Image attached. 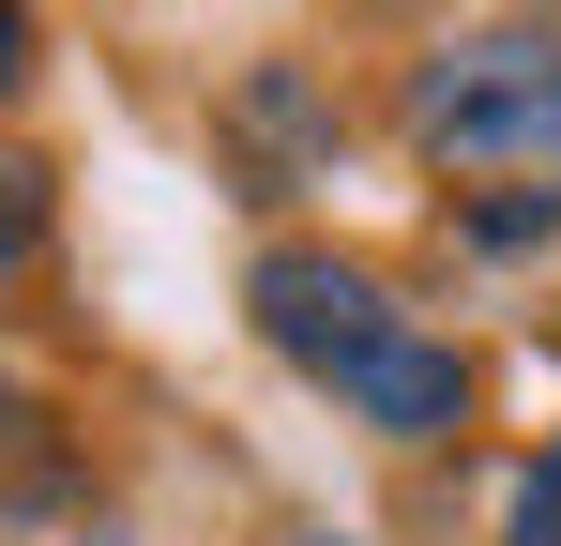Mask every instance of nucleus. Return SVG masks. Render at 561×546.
I'll list each match as a JSON object with an SVG mask.
<instances>
[{"label":"nucleus","mask_w":561,"mask_h":546,"mask_svg":"<svg viewBox=\"0 0 561 546\" xmlns=\"http://www.w3.org/2000/svg\"><path fill=\"white\" fill-rule=\"evenodd\" d=\"M31 243H46V168H31V152H0V273L31 259Z\"/></svg>","instance_id":"7ed1b4c3"},{"label":"nucleus","mask_w":561,"mask_h":546,"mask_svg":"<svg viewBox=\"0 0 561 546\" xmlns=\"http://www.w3.org/2000/svg\"><path fill=\"white\" fill-rule=\"evenodd\" d=\"M547 228H561V182H547V197H485V213H470V243H547Z\"/></svg>","instance_id":"423d86ee"},{"label":"nucleus","mask_w":561,"mask_h":546,"mask_svg":"<svg viewBox=\"0 0 561 546\" xmlns=\"http://www.w3.org/2000/svg\"><path fill=\"white\" fill-rule=\"evenodd\" d=\"M410 152L440 182H561V31H470L410 77Z\"/></svg>","instance_id":"f03ea898"},{"label":"nucleus","mask_w":561,"mask_h":546,"mask_svg":"<svg viewBox=\"0 0 561 546\" xmlns=\"http://www.w3.org/2000/svg\"><path fill=\"white\" fill-rule=\"evenodd\" d=\"M0 91H31V0H0Z\"/></svg>","instance_id":"0eeeda50"},{"label":"nucleus","mask_w":561,"mask_h":546,"mask_svg":"<svg viewBox=\"0 0 561 546\" xmlns=\"http://www.w3.org/2000/svg\"><path fill=\"white\" fill-rule=\"evenodd\" d=\"M46 470V410H31V379L0 364V486H31Z\"/></svg>","instance_id":"20e7f679"},{"label":"nucleus","mask_w":561,"mask_h":546,"mask_svg":"<svg viewBox=\"0 0 561 546\" xmlns=\"http://www.w3.org/2000/svg\"><path fill=\"white\" fill-rule=\"evenodd\" d=\"M547 470H561V455H547Z\"/></svg>","instance_id":"1a4fd4ad"},{"label":"nucleus","mask_w":561,"mask_h":546,"mask_svg":"<svg viewBox=\"0 0 561 546\" xmlns=\"http://www.w3.org/2000/svg\"><path fill=\"white\" fill-rule=\"evenodd\" d=\"M501 546H561V470H547V455L516 470V516H501Z\"/></svg>","instance_id":"39448f33"},{"label":"nucleus","mask_w":561,"mask_h":546,"mask_svg":"<svg viewBox=\"0 0 561 546\" xmlns=\"http://www.w3.org/2000/svg\"><path fill=\"white\" fill-rule=\"evenodd\" d=\"M304 546H350V532H304Z\"/></svg>","instance_id":"6e6552de"},{"label":"nucleus","mask_w":561,"mask_h":546,"mask_svg":"<svg viewBox=\"0 0 561 546\" xmlns=\"http://www.w3.org/2000/svg\"><path fill=\"white\" fill-rule=\"evenodd\" d=\"M243 319H259V350H274L288 379H319L379 441H456L470 425V350L425 334V319H410L379 273H350L334 243H274V259L243 273Z\"/></svg>","instance_id":"f257e3e1"}]
</instances>
